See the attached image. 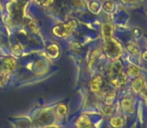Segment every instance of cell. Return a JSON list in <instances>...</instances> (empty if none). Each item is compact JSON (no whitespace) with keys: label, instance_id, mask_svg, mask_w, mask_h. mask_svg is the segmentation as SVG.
<instances>
[{"label":"cell","instance_id":"7c38bea8","mask_svg":"<svg viewBox=\"0 0 147 128\" xmlns=\"http://www.w3.org/2000/svg\"><path fill=\"white\" fill-rule=\"evenodd\" d=\"M126 50L128 51V53H129L130 55H134V56H138V55L140 54V52H141L140 47L134 42L127 43V45H126Z\"/></svg>","mask_w":147,"mask_h":128},{"label":"cell","instance_id":"277c9868","mask_svg":"<svg viewBox=\"0 0 147 128\" xmlns=\"http://www.w3.org/2000/svg\"><path fill=\"white\" fill-rule=\"evenodd\" d=\"M129 88L131 93L133 94H138L142 90V88L147 84L146 81V76L143 73H141L140 75H138L137 77H134L132 79H130L129 81Z\"/></svg>","mask_w":147,"mask_h":128},{"label":"cell","instance_id":"d6986e66","mask_svg":"<svg viewBox=\"0 0 147 128\" xmlns=\"http://www.w3.org/2000/svg\"><path fill=\"white\" fill-rule=\"evenodd\" d=\"M146 128H147V126H146Z\"/></svg>","mask_w":147,"mask_h":128},{"label":"cell","instance_id":"5b68a950","mask_svg":"<svg viewBox=\"0 0 147 128\" xmlns=\"http://www.w3.org/2000/svg\"><path fill=\"white\" fill-rule=\"evenodd\" d=\"M72 23H73V21L69 22V23L61 24V25L56 26V27L54 28V33L60 37L67 36L68 34L71 33V31L73 30V28L75 27V25H76V24H72Z\"/></svg>","mask_w":147,"mask_h":128},{"label":"cell","instance_id":"30bf717a","mask_svg":"<svg viewBox=\"0 0 147 128\" xmlns=\"http://www.w3.org/2000/svg\"><path fill=\"white\" fill-rule=\"evenodd\" d=\"M109 125L112 128H123L124 127V118L120 115L115 114L109 118Z\"/></svg>","mask_w":147,"mask_h":128},{"label":"cell","instance_id":"ac0fdd59","mask_svg":"<svg viewBox=\"0 0 147 128\" xmlns=\"http://www.w3.org/2000/svg\"><path fill=\"white\" fill-rule=\"evenodd\" d=\"M145 104H146V106H147V101H145Z\"/></svg>","mask_w":147,"mask_h":128},{"label":"cell","instance_id":"2e32d148","mask_svg":"<svg viewBox=\"0 0 147 128\" xmlns=\"http://www.w3.org/2000/svg\"><path fill=\"white\" fill-rule=\"evenodd\" d=\"M138 95H139V97L144 101V102L147 101V84L142 88V90L138 93Z\"/></svg>","mask_w":147,"mask_h":128},{"label":"cell","instance_id":"9a60e30c","mask_svg":"<svg viewBox=\"0 0 147 128\" xmlns=\"http://www.w3.org/2000/svg\"><path fill=\"white\" fill-rule=\"evenodd\" d=\"M56 113L60 116H64L67 113V106L65 104H59L56 108Z\"/></svg>","mask_w":147,"mask_h":128},{"label":"cell","instance_id":"7a4b0ae2","mask_svg":"<svg viewBox=\"0 0 147 128\" xmlns=\"http://www.w3.org/2000/svg\"><path fill=\"white\" fill-rule=\"evenodd\" d=\"M135 95L133 93L124 94L119 100L120 111L124 115H131L135 112Z\"/></svg>","mask_w":147,"mask_h":128},{"label":"cell","instance_id":"e0dca14e","mask_svg":"<svg viewBox=\"0 0 147 128\" xmlns=\"http://www.w3.org/2000/svg\"><path fill=\"white\" fill-rule=\"evenodd\" d=\"M140 57H141V59L144 61V62H147V49H143V50L140 52Z\"/></svg>","mask_w":147,"mask_h":128},{"label":"cell","instance_id":"8992f818","mask_svg":"<svg viewBox=\"0 0 147 128\" xmlns=\"http://www.w3.org/2000/svg\"><path fill=\"white\" fill-rule=\"evenodd\" d=\"M125 73L127 75L128 79H132L134 77H137L138 75L142 73L141 72V68L135 63H129L125 66Z\"/></svg>","mask_w":147,"mask_h":128},{"label":"cell","instance_id":"4fadbf2b","mask_svg":"<svg viewBox=\"0 0 147 128\" xmlns=\"http://www.w3.org/2000/svg\"><path fill=\"white\" fill-rule=\"evenodd\" d=\"M89 9L91 10V12L94 14H99L100 11L102 10V5L99 1L97 0H92L89 4Z\"/></svg>","mask_w":147,"mask_h":128},{"label":"cell","instance_id":"8fae6325","mask_svg":"<svg viewBox=\"0 0 147 128\" xmlns=\"http://www.w3.org/2000/svg\"><path fill=\"white\" fill-rule=\"evenodd\" d=\"M102 10L106 14H112L116 10V2L113 0H105L102 4Z\"/></svg>","mask_w":147,"mask_h":128},{"label":"cell","instance_id":"9c48e42d","mask_svg":"<svg viewBox=\"0 0 147 128\" xmlns=\"http://www.w3.org/2000/svg\"><path fill=\"white\" fill-rule=\"evenodd\" d=\"M113 33H114V27H113V24L111 22L107 21L102 23V25H101V36H102V39L112 36V35H114Z\"/></svg>","mask_w":147,"mask_h":128},{"label":"cell","instance_id":"52a82bcc","mask_svg":"<svg viewBox=\"0 0 147 128\" xmlns=\"http://www.w3.org/2000/svg\"><path fill=\"white\" fill-rule=\"evenodd\" d=\"M76 128H93L92 121L87 114H82L76 120Z\"/></svg>","mask_w":147,"mask_h":128},{"label":"cell","instance_id":"3957f363","mask_svg":"<svg viewBox=\"0 0 147 128\" xmlns=\"http://www.w3.org/2000/svg\"><path fill=\"white\" fill-rule=\"evenodd\" d=\"M108 81H107L106 77L102 75V74H95L90 80L89 83V87L92 93L95 95H101L103 90L108 86Z\"/></svg>","mask_w":147,"mask_h":128},{"label":"cell","instance_id":"6da1fadb","mask_svg":"<svg viewBox=\"0 0 147 128\" xmlns=\"http://www.w3.org/2000/svg\"><path fill=\"white\" fill-rule=\"evenodd\" d=\"M103 53L104 56L110 61L120 60L124 53V47L119 40L112 36L103 38Z\"/></svg>","mask_w":147,"mask_h":128},{"label":"cell","instance_id":"ba28073f","mask_svg":"<svg viewBox=\"0 0 147 128\" xmlns=\"http://www.w3.org/2000/svg\"><path fill=\"white\" fill-rule=\"evenodd\" d=\"M117 107L115 105V103L113 104H103L101 106V113L104 115L105 117H108L110 118L111 116L116 114V110H117Z\"/></svg>","mask_w":147,"mask_h":128},{"label":"cell","instance_id":"5bb4252c","mask_svg":"<svg viewBox=\"0 0 147 128\" xmlns=\"http://www.w3.org/2000/svg\"><path fill=\"white\" fill-rule=\"evenodd\" d=\"M48 53L51 57H57L59 55V48L56 44H52L48 47Z\"/></svg>","mask_w":147,"mask_h":128}]
</instances>
